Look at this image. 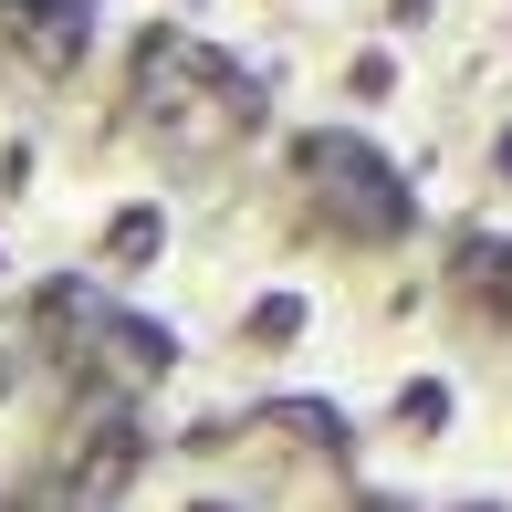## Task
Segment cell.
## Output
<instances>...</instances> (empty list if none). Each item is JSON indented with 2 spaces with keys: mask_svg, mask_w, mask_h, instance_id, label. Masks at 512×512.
Masks as SVG:
<instances>
[{
  "mask_svg": "<svg viewBox=\"0 0 512 512\" xmlns=\"http://www.w3.org/2000/svg\"><path fill=\"white\" fill-rule=\"evenodd\" d=\"M481 429H492V398H481V366L450 335L408 345V356H387L366 377V471L377 481L429 492V481H450L481 450Z\"/></svg>",
  "mask_w": 512,
  "mask_h": 512,
  "instance_id": "cell-1",
  "label": "cell"
}]
</instances>
